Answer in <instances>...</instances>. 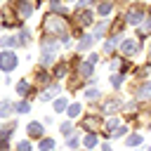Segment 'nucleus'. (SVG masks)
<instances>
[{"label": "nucleus", "mask_w": 151, "mask_h": 151, "mask_svg": "<svg viewBox=\"0 0 151 151\" xmlns=\"http://www.w3.org/2000/svg\"><path fill=\"white\" fill-rule=\"evenodd\" d=\"M42 28H45V33H54V35H59V38H61V42H64V45H68L66 21H64V19H59V17H47V19H45V24H42Z\"/></svg>", "instance_id": "obj_1"}, {"label": "nucleus", "mask_w": 151, "mask_h": 151, "mask_svg": "<svg viewBox=\"0 0 151 151\" xmlns=\"http://www.w3.org/2000/svg\"><path fill=\"white\" fill-rule=\"evenodd\" d=\"M14 66H17V54L9 52V50L7 52H0V68L2 71H12Z\"/></svg>", "instance_id": "obj_2"}, {"label": "nucleus", "mask_w": 151, "mask_h": 151, "mask_svg": "<svg viewBox=\"0 0 151 151\" xmlns=\"http://www.w3.org/2000/svg\"><path fill=\"white\" fill-rule=\"evenodd\" d=\"M14 7H17V14H21L24 19H26V17H31V12H33V7H31L26 0H19V2H14Z\"/></svg>", "instance_id": "obj_3"}, {"label": "nucleus", "mask_w": 151, "mask_h": 151, "mask_svg": "<svg viewBox=\"0 0 151 151\" xmlns=\"http://www.w3.org/2000/svg\"><path fill=\"white\" fill-rule=\"evenodd\" d=\"M142 19H144V9H142V7H132V9L127 12V21H130V24H139Z\"/></svg>", "instance_id": "obj_4"}, {"label": "nucleus", "mask_w": 151, "mask_h": 151, "mask_svg": "<svg viewBox=\"0 0 151 151\" xmlns=\"http://www.w3.org/2000/svg\"><path fill=\"white\" fill-rule=\"evenodd\" d=\"M26 130H28L31 137H42V125H40V123H28Z\"/></svg>", "instance_id": "obj_5"}, {"label": "nucleus", "mask_w": 151, "mask_h": 151, "mask_svg": "<svg viewBox=\"0 0 151 151\" xmlns=\"http://www.w3.org/2000/svg\"><path fill=\"white\" fill-rule=\"evenodd\" d=\"M12 111H14V104L12 101H0V118H7Z\"/></svg>", "instance_id": "obj_6"}, {"label": "nucleus", "mask_w": 151, "mask_h": 151, "mask_svg": "<svg viewBox=\"0 0 151 151\" xmlns=\"http://www.w3.org/2000/svg\"><path fill=\"white\" fill-rule=\"evenodd\" d=\"M52 149H54V139H50V137L40 139V144H38V151H52Z\"/></svg>", "instance_id": "obj_7"}, {"label": "nucleus", "mask_w": 151, "mask_h": 151, "mask_svg": "<svg viewBox=\"0 0 151 151\" xmlns=\"http://www.w3.org/2000/svg\"><path fill=\"white\" fill-rule=\"evenodd\" d=\"M134 50H137V42L134 40H125L123 42V52L125 54H134Z\"/></svg>", "instance_id": "obj_8"}, {"label": "nucleus", "mask_w": 151, "mask_h": 151, "mask_svg": "<svg viewBox=\"0 0 151 151\" xmlns=\"http://www.w3.org/2000/svg\"><path fill=\"white\" fill-rule=\"evenodd\" d=\"M28 40H31V33L28 31H21L17 35V45H28Z\"/></svg>", "instance_id": "obj_9"}, {"label": "nucleus", "mask_w": 151, "mask_h": 151, "mask_svg": "<svg viewBox=\"0 0 151 151\" xmlns=\"http://www.w3.org/2000/svg\"><path fill=\"white\" fill-rule=\"evenodd\" d=\"M90 73H92V64H90V61L80 64V76H83V78H90Z\"/></svg>", "instance_id": "obj_10"}, {"label": "nucleus", "mask_w": 151, "mask_h": 151, "mask_svg": "<svg viewBox=\"0 0 151 151\" xmlns=\"http://www.w3.org/2000/svg\"><path fill=\"white\" fill-rule=\"evenodd\" d=\"M28 90H31V87H28V83H26V80H21V83L17 85V92H19L21 97H28Z\"/></svg>", "instance_id": "obj_11"}, {"label": "nucleus", "mask_w": 151, "mask_h": 151, "mask_svg": "<svg viewBox=\"0 0 151 151\" xmlns=\"http://www.w3.org/2000/svg\"><path fill=\"white\" fill-rule=\"evenodd\" d=\"M125 144H127V146H137V144H142V134H130V137L125 139Z\"/></svg>", "instance_id": "obj_12"}, {"label": "nucleus", "mask_w": 151, "mask_h": 151, "mask_svg": "<svg viewBox=\"0 0 151 151\" xmlns=\"http://www.w3.org/2000/svg\"><path fill=\"white\" fill-rule=\"evenodd\" d=\"M0 45H2V47H14V45H17V38L5 35V38H0Z\"/></svg>", "instance_id": "obj_13"}, {"label": "nucleus", "mask_w": 151, "mask_h": 151, "mask_svg": "<svg viewBox=\"0 0 151 151\" xmlns=\"http://www.w3.org/2000/svg\"><path fill=\"white\" fill-rule=\"evenodd\" d=\"M57 92H59V87H57V85H52L50 90H45V94H42V101H47V99H52V97H54Z\"/></svg>", "instance_id": "obj_14"}, {"label": "nucleus", "mask_w": 151, "mask_h": 151, "mask_svg": "<svg viewBox=\"0 0 151 151\" xmlns=\"http://www.w3.org/2000/svg\"><path fill=\"white\" fill-rule=\"evenodd\" d=\"M90 45H92V35H85V38L78 42V50H87Z\"/></svg>", "instance_id": "obj_15"}, {"label": "nucleus", "mask_w": 151, "mask_h": 151, "mask_svg": "<svg viewBox=\"0 0 151 151\" xmlns=\"http://www.w3.org/2000/svg\"><path fill=\"white\" fill-rule=\"evenodd\" d=\"M28 109H31V106H28V101H19V104L14 106V111H17V113H28Z\"/></svg>", "instance_id": "obj_16"}, {"label": "nucleus", "mask_w": 151, "mask_h": 151, "mask_svg": "<svg viewBox=\"0 0 151 151\" xmlns=\"http://www.w3.org/2000/svg\"><path fill=\"white\" fill-rule=\"evenodd\" d=\"M66 111H68V116H71V118H76V116H80V104H71Z\"/></svg>", "instance_id": "obj_17"}, {"label": "nucleus", "mask_w": 151, "mask_h": 151, "mask_svg": "<svg viewBox=\"0 0 151 151\" xmlns=\"http://www.w3.org/2000/svg\"><path fill=\"white\" fill-rule=\"evenodd\" d=\"M85 146H87V149H94V146H97V134H87V137H85Z\"/></svg>", "instance_id": "obj_18"}, {"label": "nucleus", "mask_w": 151, "mask_h": 151, "mask_svg": "<svg viewBox=\"0 0 151 151\" xmlns=\"http://www.w3.org/2000/svg\"><path fill=\"white\" fill-rule=\"evenodd\" d=\"M111 7H113L111 2H101V5H99V14H101V17H106V14L111 12Z\"/></svg>", "instance_id": "obj_19"}, {"label": "nucleus", "mask_w": 151, "mask_h": 151, "mask_svg": "<svg viewBox=\"0 0 151 151\" xmlns=\"http://www.w3.org/2000/svg\"><path fill=\"white\" fill-rule=\"evenodd\" d=\"M139 97H151V83H146V85L139 87Z\"/></svg>", "instance_id": "obj_20"}, {"label": "nucleus", "mask_w": 151, "mask_h": 151, "mask_svg": "<svg viewBox=\"0 0 151 151\" xmlns=\"http://www.w3.org/2000/svg\"><path fill=\"white\" fill-rule=\"evenodd\" d=\"M85 97H87V99H97V97H99V90H97V87H90V90L85 92Z\"/></svg>", "instance_id": "obj_21"}, {"label": "nucleus", "mask_w": 151, "mask_h": 151, "mask_svg": "<svg viewBox=\"0 0 151 151\" xmlns=\"http://www.w3.org/2000/svg\"><path fill=\"white\" fill-rule=\"evenodd\" d=\"M35 80H40V83H47V80H50V76H47L45 71H38V73H35Z\"/></svg>", "instance_id": "obj_22"}, {"label": "nucleus", "mask_w": 151, "mask_h": 151, "mask_svg": "<svg viewBox=\"0 0 151 151\" xmlns=\"http://www.w3.org/2000/svg\"><path fill=\"white\" fill-rule=\"evenodd\" d=\"M54 109H57V111H64V109H68V106H66V99H57V101H54Z\"/></svg>", "instance_id": "obj_23"}, {"label": "nucleus", "mask_w": 151, "mask_h": 151, "mask_svg": "<svg viewBox=\"0 0 151 151\" xmlns=\"http://www.w3.org/2000/svg\"><path fill=\"white\" fill-rule=\"evenodd\" d=\"M64 73H66V66H64V64H59V66L54 68V76H57V78H61Z\"/></svg>", "instance_id": "obj_24"}, {"label": "nucleus", "mask_w": 151, "mask_h": 151, "mask_svg": "<svg viewBox=\"0 0 151 151\" xmlns=\"http://www.w3.org/2000/svg\"><path fill=\"white\" fill-rule=\"evenodd\" d=\"M94 125H97V118L94 116H87L85 118V127H94Z\"/></svg>", "instance_id": "obj_25"}, {"label": "nucleus", "mask_w": 151, "mask_h": 151, "mask_svg": "<svg viewBox=\"0 0 151 151\" xmlns=\"http://www.w3.org/2000/svg\"><path fill=\"white\" fill-rule=\"evenodd\" d=\"M17 151H31V144H28V142H19Z\"/></svg>", "instance_id": "obj_26"}, {"label": "nucleus", "mask_w": 151, "mask_h": 151, "mask_svg": "<svg viewBox=\"0 0 151 151\" xmlns=\"http://www.w3.org/2000/svg\"><path fill=\"white\" fill-rule=\"evenodd\" d=\"M120 83H123V76H113V78H111V85H113V87H118Z\"/></svg>", "instance_id": "obj_27"}, {"label": "nucleus", "mask_w": 151, "mask_h": 151, "mask_svg": "<svg viewBox=\"0 0 151 151\" xmlns=\"http://www.w3.org/2000/svg\"><path fill=\"white\" fill-rule=\"evenodd\" d=\"M68 146L76 149V146H78V137H68Z\"/></svg>", "instance_id": "obj_28"}, {"label": "nucleus", "mask_w": 151, "mask_h": 151, "mask_svg": "<svg viewBox=\"0 0 151 151\" xmlns=\"http://www.w3.org/2000/svg\"><path fill=\"white\" fill-rule=\"evenodd\" d=\"M61 132L68 134V132H71V123H64V125H61Z\"/></svg>", "instance_id": "obj_29"}, {"label": "nucleus", "mask_w": 151, "mask_h": 151, "mask_svg": "<svg viewBox=\"0 0 151 151\" xmlns=\"http://www.w3.org/2000/svg\"><path fill=\"white\" fill-rule=\"evenodd\" d=\"M111 134H113V137H123V134H125V127H120V130H116V132H111Z\"/></svg>", "instance_id": "obj_30"}, {"label": "nucleus", "mask_w": 151, "mask_h": 151, "mask_svg": "<svg viewBox=\"0 0 151 151\" xmlns=\"http://www.w3.org/2000/svg\"><path fill=\"white\" fill-rule=\"evenodd\" d=\"M149 57H151V45H149Z\"/></svg>", "instance_id": "obj_31"}, {"label": "nucleus", "mask_w": 151, "mask_h": 151, "mask_svg": "<svg viewBox=\"0 0 151 151\" xmlns=\"http://www.w3.org/2000/svg\"><path fill=\"white\" fill-rule=\"evenodd\" d=\"M146 151H151V149H146Z\"/></svg>", "instance_id": "obj_32"}]
</instances>
